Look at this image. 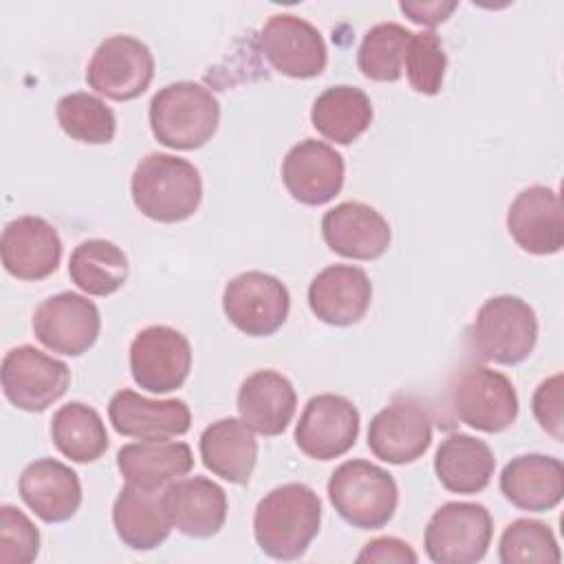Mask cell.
Masks as SVG:
<instances>
[{"label":"cell","instance_id":"6da1fadb","mask_svg":"<svg viewBox=\"0 0 564 564\" xmlns=\"http://www.w3.org/2000/svg\"><path fill=\"white\" fill-rule=\"evenodd\" d=\"M322 502L304 482H286L260 498L253 513V535L273 560H297L319 531Z\"/></svg>","mask_w":564,"mask_h":564},{"label":"cell","instance_id":"7a4b0ae2","mask_svg":"<svg viewBox=\"0 0 564 564\" xmlns=\"http://www.w3.org/2000/svg\"><path fill=\"white\" fill-rule=\"evenodd\" d=\"M130 192L137 209L150 220L181 223L198 209L203 181L187 159L152 152L137 163Z\"/></svg>","mask_w":564,"mask_h":564},{"label":"cell","instance_id":"3957f363","mask_svg":"<svg viewBox=\"0 0 564 564\" xmlns=\"http://www.w3.org/2000/svg\"><path fill=\"white\" fill-rule=\"evenodd\" d=\"M148 117L159 143L172 150H196L214 137L220 104L196 82H174L154 93Z\"/></svg>","mask_w":564,"mask_h":564},{"label":"cell","instance_id":"277c9868","mask_svg":"<svg viewBox=\"0 0 564 564\" xmlns=\"http://www.w3.org/2000/svg\"><path fill=\"white\" fill-rule=\"evenodd\" d=\"M538 341L535 311L516 295L489 297L476 313L469 333V350L489 364L516 366L524 361Z\"/></svg>","mask_w":564,"mask_h":564},{"label":"cell","instance_id":"5b68a950","mask_svg":"<svg viewBox=\"0 0 564 564\" xmlns=\"http://www.w3.org/2000/svg\"><path fill=\"white\" fill-rule=\"evenodd\" d=\"M328 500L344 522L370 531L386 527L399 502V487L383 467L355 458L341 463L328 478Z\"/></svg>","mask_w":564,"mask_h":564},{"label":"cell","instance_id":"8992f818","mask_svg":"<svg viewBox=\"0 0 564 564\" xmlns=\"http://www.w3.org/2000/svg\"><path fill=\"white\" fill-rule=\"evenodd\" d=\"M494 522L487 507L478 502L441 505L423 535L425 553L436 564L480 562L491 544Z\"/></svg>","mask_w":564,"mask_h":564},{"label":"cell","instance_id":"52a82bcc","mask_svg":"<svg viewBox=\"0 0 564 564\" xmlns=\"http://www.w3.org/2000/svg\"><path fill=\"white\" fill-rule=\"evenodd\" d=\"M454 414L469 427L487 434L507 430L518 416V394L511 379L487 366H465L452 388Z\"/></svg>","mask_w":564,"mask_h":564},{"label":"cell","instance_id":"ba28073f","mask_svg":"<svg viewBox=\"0 0 564 564\" xmlns=\"http://www.w3.org/2000/svg\"><path fill=\"white\" fill-rule=\"evenodd\" d=\"M154 77V57L145 42L132 35H110L86 66L88 86L112 99L130 101L143 95Z\"/></svg>","mask_w":564,"mask_h":564},{"label":"cell","instance_id":"9c48e42d","mask_svg":"<svg viewBox=\"0 0 564 564\" xmlns=\"http://www.w3.org/2000/svg\"><path fill=\"white\" fill-rule=\"evenodd\" d=\"M289 289L271 273L245 271L231 278L223 291L227 319L245 335H273L289 317Z\"/></svg>","mask_w":564,"mask_h":564},{"label":"cell","instance_id":"30bf717a","mask_svg":"<svg viewBox=\"0 0 564 564\" xmlns=\"http://www.w3.org/2000/svg\"><path fill=\"white\" fill-rule=\"evenodd\" d=\"M4 397L24 412H44L64 397L70 370L64 361L33 348H11L0 366Z\"/></svg>","mask_w":564,"mask_h":564},{"label":"cell","instance_id":"8fae6325","mask_svg":"<svg viewBox=\"0 0 564 564\" xmlns=\"http://www.w3.org/2000/svg\"><path fill=\"white\" fill-rule=\"evenodd\" d=\"M192 368L187 337L163 324L139 330L130 344V372L139 388L165 394L181 388Z\"/></svg>","mask_w":564,"mask_h":564},{"label":"cell","instance_id":"7c38bea8","mask_svg":"<svg viewBox=\"0 0 564 564\" xmlns=\"http://www.w3.org/2000/svg\"><path fill=\"white\" fill-rule=\"evenodd\" d=\"M101 317L95 302L64 291L46 297L33 313V333L53 352L79 357L99 337Z\"/></svg>","mask_w":564,"mask_h":564},{"label":"cell","instance_id":"4fadbf2b","mask_svg":"<svg viewBox=\"0 0 564 564\" xmlns=\"http://www.w3.org/2000/svg\"><path fill=\"white\" fill-rule=\"evenodd\" d=\"M260 48L278 73L293 79L317 77L328 62L322 33L293 13H275L264 22Z\"/></svg>","mask_w":564,"mask_h":564},{"label":"cell","instance_id":"5bb4252c","mask_svg":"<svg viewBox=\"0 0 564 564\" xmlns=\"http://www.w3.org/2000/svg\"><path fill=\"white\" fill-rule=\"evenodd\" d=\"M359 434V412L341 394L311 397L295 425V445L315 460H333L346 454Z\"/></svg>","mask_w":564,"mask_h":564},{"label":"cell","instance_id":"9a60e30c","mask_svg":"<svg viewBox=\"0 0 564 564\" xmlns=\"http://www.w3.org/2000/svg\"><path fill=\"white\" fill-rule=\"evenodd\" d=\"M344 156L324 141L304 139L295 143L282 161V183L302 205H324L344 185Z\"/></svg>","mask_w":564,"mask_h":564},{"label":"cell","instance_id":"2e32d148","mask_svg":"<svg viewBox=\"0 0 564 564\" xmlns=\"http://www.w3.org/2000/svg\"><path fill=\"white\" fill-rule=\"evenodd\" d=\"M432 443V421L423 405L394 401L379 410L368 425L370 452L390 465H405L421 458Z\"/></svg>","mask_w":564,"mask_h":564},{"label":"cell","instance_id":"e0dca14e","mask_svg":"<svg viewBox=\"0 0 564 564\" xmlns=\"http://www.w3.org/2000/svg\"><path fill=\"white\" fill-rule=\"evenodd\" d=\"M108 416L117 434L139 441H167L192 425V412L183 399L159 401L126 388L112 394Z\"/></svg>","mask_w":564,"mask_h":564},{"label":"cell","instance_id":"ac0fdd59","mask_svg":"<svg viewBox=\"0 0 564 564\" xmlns=\"http://www.w3.org/2000/svg\"><path fill=\"white\" fill-rule=\"evenodd\" d=\"M507 229L516 245L533 256L557 253L564 245L562 200L546 185L522 189L509 205Z\"/></svg>","mask_w":564,"mask_h":564},{"label":"cell","instance_id":"d6986e66","mask_svg":"<svg viewBox=\"0 0 564 564\" xmlns=\"http://www.w3.org/2000/svg\"><path fill=\"white\" fill-rule=\"evenodd\" d=\"M322 236L330 251L350 260H377L392 240L388 220L370 205L346 200L322 218Z\"/></svg>","mask_w":564,"mask_h":564},{"label":"cell","instance_id":"ffe728a7","mask_svg":"<svg viewBox=\"0 0 564 564\" xmlns=\"http://www.w3.org/2000/svg\"><path fill=\"white\" fill-rule=\"evenodd\" d=\"M4 269L18 280H44L57 271L62 240L57 229L42 216L11 220L0 238Z\"/></svg>","mask_w":564,"mask_h":564},{"label":"cell","instance_id":"44dd1931","mask_svg":"<svg viewBox=\"0 0 564 564\" xmlns=\"http://www.w3.org/2000/svg\"><path fill=\"white\" fill-rule=\"evenodd\" d=\"M372 284L364 269L330 264L308 284V306L317 319L330 326L357 324L370 308Z\"/></svg>","mask_w":564,"mask_h":564},{"label":"cell","instance_id":"7402d4cb","mask_svg":"<svg viewBox=\"0 0 564 564\" xmlns=\"http://www.w3.org/2000/svg\"><path fill=\"white\" fill-rule=\"evenodd\" d=\"M24 505L46 524L66 522L82 505L79 476L55 458L29 463L18 480Z\"/></svg>","mask_w":564,"mask_h":564},{"label":"cell","instance_id":"603a6c76","mask_svg":"<svg viewBox=\"0 0 564 564\" xmlns=\"http://www.w3.org/2000/svg\"><path fill=\"white\" fill-rule=\"evenodd\" d=\"M163 505L172 527L189 538H212L227 520V496L205 476L178 478L163 489Z\"/></svg>","mask_w":564,"mask_h":564},{"label":"cell","instance_id":"cb8c5ba5","mask_svg":"<svg viewBox=\"0 0 564 564\" xmlns=\"http://www.w3.org/2000/svg\"><path fill=\"white\" fill-rule=\"evenodd\" d=\"M236 405L240 421L249 430L262 436H278L289 427L297 397L291 381L278 370H256L240 383Z\"/></svg>","mask_w":564,"mask_h":564},{"label":"cell","instance_id":"d4e9b609","mask_svg":"<svg viewBox=\"0 0 564 564\" xmlns=\"http://www.w3.org/2000/svg\"><path fill=\"white\" fill-rule=\"evenodd\" d=\"M502 496L522 511H549L564 496V465L544 454L511 458L500 474Z\"/></svg>","mask_w":564,"mask_h":564},{"label":"cell","instance_id":"484cf974","mask_svg":"<svg viewBox=\"0 0 564 564\" xmlns=\"http://www.w3.org/2000/svg\"><path fill=\"white\" fill-rule=\"evenodd\" d=\"M112 524L119 540L132 551H152L170 535L172 522L163 505V489L121 487L112 505Z\"/></svg>","mask_w":564,"mask_h":564},{"label":"cell","instance_id":"4316f807","mask_svg":"<svg viewBox=\"0 0 564 564\" xmlns=\"http://www.w3.org/2000/svg\"><path fill=\"white\" fill-rule=\"evenodd\" d=\"M198 445L203 465L214 476L234 485L249 482L258 460V441L242 421L234 416L214 421L203 430Z\"/></svg>","mask_w":564,"mask_h":564},{"label":"cell","instance_id":"83f0119b","mask_svg":"<svg viewBox=\"0 0 564 564\" xmlns=\"http://www.w3.org/2000/svg\"><path fill=\"white\" fill-rule=\"evenodd\" d=\"M117 467L130 485L163 489L192 471L194 456L183 441H139L117 452Z\"/></svg>","mask_w":564,"mask_h":564},{"label":"cell","instance_id":"f1b7e54d","mask_svg":"<svg viewBox=\"0 0 564 564\" xmlns=\"http://www.w3.org/2000/svg\"><path fill=\"white\" fill-rule=\"evenodd\" d=\"M496 469L491 447L469 434H449L441 441L434 456V471L441 485L452 494L482 491Z\"/></svg>","mask_w":564,"mask_h":564},{"label":"cell","instance_id":"f546056e","mask_svg":"<svg viewBox=\"0 0 564 564\" xmlns=\"http://www.w3.org/2000/svg\"><path fill=\"white\" fill-rule=\"evenodd\" d=\"M311 123L324 139L348 145L372 123L370 97L355 86H330L313 101Z\"/></svg>","mask_w":564,"mask_h":564},{"label":"cell","instance_id":"4dcf8cb0","mask_svg":"<svg viewBox=\"0 0 564 564\" xmlns=\"http://www.w3.org/2000/svg\"><path fill=\"white\" fill-rule=\"evenodd\" d=\"M68 275L88 295H112L128 280V258L121 247L104 238L79 242L68 260Z\"/></svg>","mask_w":564,"mask_h":564},{"label":"cell","instance_id":"1f68e13d","mask_svg":"<svg viewBox=\"0 0 564 564\" xmlns=\"http://www.w3.org/2000/svg\"><path fill=\"white\" fill-rule=\"evenodd\" d=\"M57 452L73 463H93L108 449V432L99 412L82 401L62 405L51 421Z\"/></svg>","mask_w":564,"mask_h":564},{"label":"cell","instance_id":"d6a6232c","mask_svg":"<svg viewBox=\"0 0 564 564\" xmlns=\"http://www.w3.org/2000/svg\"><path fill=\"white\" fill-rule=\"evenodd\" d=\"M412 31L397 22L370 26L357 51V66L372 82H397L403 73L405 51Z\"/></svg>","mask_w":564,"mask_h":564},{"label":"cell","instance_id":"836d02e7","mask_svg":"<svg viewBox=\"0 0 564 564\" xmlns=\"http://www.w3.org/2000/svg\"><path fill=\"white\" fill-rule=\"evenodd\" d=\"M59 128L82 143H110L117 130V119L110 106L90 93H68L55 106Z\"/></svg>","mask_w":564,"mask_h":564},{"label":"cell","instance_id":"e575fe53","mask_svg":"<svg viewBox=\"0 0 564 564\" xmlns=\"http://www.w3.org/2000/svg\"><path fill=\"white\" fill-rule=\"evenodd\" d=\"M498 557L502 564H557L562 560V553L549 524L531 518H520L502 531Z\"/></svg>","mask_w":564,"mask_h":564},{"label":"cell","instance_id":"d590c367","mask_svg":"<svg viewBox=\"0 0 564 564\" xmlns=\"http://www.w3.org/2000/svg\"><path fill=\"white\" fill-rule=\"evenodd\" d=\"M447 57L443 42L434 31H419L410 35L405 51V75L410 86L421 95H436L443 86Z\"/></svg>","mask_w":564,"mask_h":564},{"label":"cell","instance_id":"8d00e7d4","mask_svg":"<svg viewBox=\"0 0 564 564\" xmlns=\"http://www.w3.org/2000/svg\"><path fill=\"white\" fill-rule=\"evenodd\" d=\"M40 531L37 527L13 505L0 507V562L2 564H29L37 557Z\"/></svg>","mask_w":564,"mask_h":564},{"label":"cell","instance_id":"74e56055","mask_svg":"<svg viewBox=\"0 0 564 564\" xmlns=\"http://www.w3.org/2000/svg\"><path fill=\"white\" fill-rule=\"evenodd\" d=\"M533 416L542 430L562 441V375L544 379L533 392Z\"/></svg>","mask_w":564,"mask_h":564},{"label":"cell","instance_id":"f35d334b","mask_svg":"<svg viewBox=\"0 0 564 564\" xmlns=\"http://www.w3.org/2000/svg\"><path fill=\"white\" fill-rule=\"evenodd\" d=\"M419 557L414 549L399 538H375L357 555V562H397L414 564Z\"/></svg>","mask_w":564,"mask_h":564},{"label":"cell","instance_id":"ab89813d","mask_svg":"<svg viewBox=\"0 0 564 564\" xmlns=\"http://www.w3.org/2000/svg\"><path fill=\"white\" fill-rule=\"evenodd\" d=\"M458 7L456 0H430V2H401L399 9L414 22V24H423V26H436L441 22H445L454 9Z\"/></svg>","mask_w":564,"mask_h":564}]
</instances>
